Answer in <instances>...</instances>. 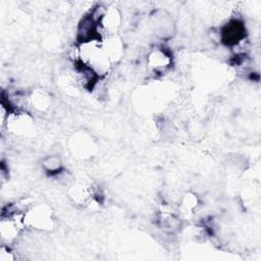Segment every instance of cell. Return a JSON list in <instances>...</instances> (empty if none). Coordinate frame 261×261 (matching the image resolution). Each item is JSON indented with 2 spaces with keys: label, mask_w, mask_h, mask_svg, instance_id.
I'll list each match as a JSON object with an SVG mask.
<instances>
[{
  "label": "cell",
  "mask_w": 261,
  "mask_h": 261,
  "mask_svg": "<svg viewBox=\"0 0 261 261\" xmlns=\"http://www.w3.org/2000/svg\"><path fill=\"white\" fill-rule=\"evenodd\" d=\"M80 57L82 64L97 74L106 73L111 65L102 42L98 40L83 42L80 47Z\"/></svg>",
  "instance_id": "1"
},
{
  "label": "cell",
  "mask_w": 261,
  "mask_h": 261,
  "mask_svg": "<svg viewBox=\"0 0 261 261\" xmlns=\"http://www.w3.org/2000/svg\"><path fill=\"white\" fill-rule=\"evenodd\" d=\"M24 225L38 230H51L54 226L53 213L46 204L32 205L23 212Z\"/></svg>",
  "instance_id": "2"
},
{
  "label": "cell",
  "mask_w": 261,
  "mask_h": 261,
  "mask_svg": "<svg viewBox=\"0 0 261 261\" xmlns=\"http://www.w3.org/2000/svg\"><path fill=\"white\" fill-rule=\"evenodd\" d=\"M6 127L15 136H31L35 130L34 120L25 112H11L7 114Z\"/></svg>",
  "instance_id": "3"
},
{
  "label": "cell",
  "mask_w": 261,
  "mask_h": 261,
  "mask_svg": "<svg viewBox=\"0 0 261 261\" xmlns=\"http://www.w3.org/2000/svg\"><path fill=\"white\" fill-rule=\"evenodd\" d=\"M24 226L23 213L18 214L15 212L3 216L0 222V234L2 241L11 243L18 237Z\"/></svg>",
  "instance_id": "4"
},
{
  "label": "cell",
  "mask_w": 261,
  "mask_h": 261,
  "mask_svg": "<svg viewBox=\"0 0 261 261\" xmlns=\"http://www.w3.org/2000/svg\"><path fill=\"white\" fill-rule=\"evenodd\" d=\"M98 19H96L97 24L101 27L109 36H112L120 27L121 16L117 8L111 6L104 8L101 13L98 14Z\"/></svg>",
  "instance_id": "5"
},
{
  "label": "cell",
  "mask_w": 261,
  "mask_h": 261,
  "mask_svg": "<svg viewBox=\"0 0 261 261\" xmlns=\"http://www.w3.org/2000/svg\"><path fill=\"white\" fill-rule=\"evenodd\" d=\"M148 66L155 72H163L171 65V56L163 48H153L147 56Z\"/></svg>",
  "instance_id": "6"
},
{
  "label": "cell",
  "mask_w": 261,
  "mask_h": 261,
  "mask_svg": "<svg viewBox=\"0 0 261 261\" xmlns=\"http://www.w3.org/2000/svg\"><path fill=\"white\" fill-rule=\"evenodd\" d=\"M245 37L244 24L239 20H231L221 31V39L227 45H234Z\"/></svg>",
  "instance_id": "7"
},
{
  "label": "cell",
  "mask_w": 261,
  "mask_h": 261,
  "mask_svg": "<svg viewBox=\"0 0 261 261\" xmlns=\"http://www.w3.org/2000/svg\"><path fill=\"white\" fill-rule=\"evenodd\" d=\"M152 23L155 32L162 38L169 37L173 34V31H174L173 19L168 13L164 11H159L155 13V15L153 16Z\"/></svg>",
  "instance_id": "8"
},
{
  "label": "cell",
  "mask_w": 261,
  "mask_h": 261,
  "mask_svg": "<svg viewBox=\"0 0 261 261\" xmlns=\"http://www.w3.org/2000/svg\"><path fill=\"white\" fill-rule=\"evenodd\" d=\"M72 144L70 149L72 150V153L74 152L77 157H89L93 155V152L95 150V145L93 140L90 138V136L85 134H80L79 136H74L72 138Z\"/></svg>",
  "instance_id": "9"
},
{
  "label": "cell",
  "mask_w": 261,
  "mask_h": 261,
  "mask_svg": "<svg viewBox=\"0 0 261 261\" xmlns=\"http://www.w3.org/2000/svg\"><path fill=\"white\" fill-rule=\"evenodd\" d=\"M93 192L90 185L85 182H75L69 189V198L79 205H87L92 201Z\"/></svg>",
  "instance_id": "10"
},
{
  "label": "cell",
  "mask_w": 261,
  "mask_h": 261,
  "mask_svg": "<svg viewBox=\"0 0 261 261\" xmlns=\"http://www.w3.org/2000/svg\"><path fill=\"white\" fill-rule=\"evenodd\" d=\"M102 45L111 63L118 60L121 57L123 46L121 41L118 38H116L114 35L108 36L106 40L102 42Z\"/></svg>",
  "instance_id": "11"
},
{
  "label": "cell",
  "mask_w": 261,
  "mask_h": 261,
  "mask_svg": "<svg viewBox=\"0 0 261 261\" xmlns=\"http://www.w3.org/2000/svg\"><path fill=\"white\" fill-rule=\"evenodd\" d=\"M31 104L39 111L47 110L51 105V97L44 90H35L30 96Z\"/></svg>",
  "instance_id": "12"
},
{
  "label": "cell",
  "mask_w": 261,
  "mask_h": 261,
  "mask_svg": "<svg viewBox=\"0 0 261 261\" xmlns=\"http://www.w3.org/2000/svg\"><path fill=\"white\" fill-rule=\"evenodd\" d=\"M42 166L48 172H57L62 167V162L58 156L51 155L42 161Z\"/></svg>",
  "instance_id": "13"
},
{
  "label": "cell",
  "mask_w": 261,
  "mask_h": 261,
  "mask_svg": "<svg viewBox=\"0 0 261 261\" xmlns=\"http://www.w3.org/2000/svg\"><path fill=\"white\" fill-rule=\"evenodd\" d=\"M181 204V209L184 213H192L194 208L197 206V198L193 195L186 196Z\"/></svg>",
  "instance_id": "14"
}]
</instances>
